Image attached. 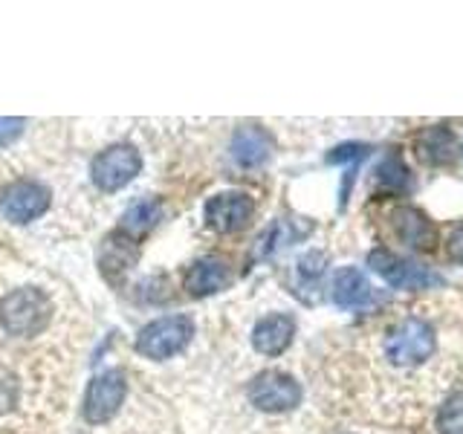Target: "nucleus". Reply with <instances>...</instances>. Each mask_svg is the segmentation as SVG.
I'll return each instance as SVG.
<instances>
[{
  "label": "nucleus",
  "instance_id": "5701e85b",
  "mask_svg": "<svg viewBox=\"0 0 463 434\" xmlns=\"http://www.w3.org/2000/svg\"><path fill=\"white\" fill-rule=\"evenodd\" d=\"M24 127L26 119H21V116H0V148H6V145L18 139L24 134Z\"/></svg>",
  "mask_w": 463,
  "mask_h": 434
},
{
  "label": "nucleus",
  "instance_id": "423d86ee",
  "mask_svg": "<svg viewBox=\"0 0 463 434\" xmlns=\"http://www.w3.org/2000/svg\"><path fill=\"white\" fill-rule=\"evenodd\" d=\"M250 402L260 411L281 414L301 402V385L284 371H264L250 382Z\"/></svg>",
  "mask_w": 463,
  "mask_h": 434
},
{
  "label": "nucleus",
  "instance_id": "39448f33",
  "mask_svg": "<svg viewBox=\"0 0 463 434\" xmlns=\"http://www.w3.org/2000/svg\"><path fill=\"white\" fill-rule=\"evenodd\" d=\"M142 168V156L134 145H110L108 151H101L93 165V183L101 188V192H119L130 180L137 177Z\"/></svg>",
  "mask_w": 463,
  "mask_h": 434
},
{
  "label": "nucleus",
  "instance_id": "f257e3e1",
  "mask_svg": "<svg viewBox=\"0 0 463 434\" xmlns=\"http://www.w3.org/2000/svg\"><path fill=\"white\" fill-rule=\"evenodd\" d=\"M52 318V301L38 287H21L0 301V325L12 336H35Z\"/></svg>",
  "mask_w": 463,
  "mask_h": 434
},
{
  "label": "nucleus",
  "instance_id": "6ab92c4d",
  "mask_svg": "<svg viewBox=\"0 0 463 434\" xmlns=\"http://www.w3.org/2000/svg\"><path fill=\"white\" fill-rule=\"evenodd\" d=\"M327 269V255L325 252H304L296 264V293H304V289H316L325 278ZM318 296V289H316Z\"/></svg>",
  "mask_w": 463,
  "mask_h": 434
},
{
  "label": "nucleus",
  "instance_id": "aec40b11",
  "mask_svg": "<svg viewBox=\"0 0 463 434\" xmlns=\"http://www.w3.org/2000/svg\"><path fill=\"white\" fill-rule=\"evenodd\" d=\"M438 434H463V391H458L440 405Z\"/></svg>",
  "mask_w": 463,
  "mask_h": 434
},
{
  "label": "nucleus",
  "instance_id": "b1692460",
  "mask_svg": "<svg viewBox=\"0 0 463 434\" xmlns=\"http://www.w3.org/2000/svg\"><path fill=\"white\" fill-rule=\"evenodd\" d=\"M449 255H452L458 264H463V223L452 229V235H449Z\"/></svg>",
  "mask_w": 463,
  "mask_h": 434
},
{
  "label": "nucleus",
  "instance_id": "f03ea898",
  "mask_svg": "<svg viewBox=\"0 0 463 434\" xmlns=\"http://www.w3.org/2000/svg\"><path fill=\"white\" fill-rule=\"evenodd\" d=\"M434 354V330L423 318H402L385 336V359L397 368L423 365Z\"/></svg>",
  "mask_w": 463,
  "mask_h": 434
},
{
  "label": "nucleus",
  "instance_id": "dca6fc26",
  "mask_svg": "<svg viewBox=\"0 0 463 434\" xmlns=\"http://www.w3.org/2000/svg\"><path fill=\"white\" fill-rule=\"evenodd\" d=\"M134 260H137V243L128 235H110L105 241V246H101L99 267L113 281L116 275H125L130 267H134Z\"/></svg>",
  "mask_w": 463,
  "mask_h": 434
},
{
  "label": "nucleus",
  "instance_id": "20e7f679",
  "mask_svg": "<svg viewBox=\"0 0 463 434\" xmlns=\"http://www.w3.org/2000/svg\"><path fill=\"white\" fill-rule=\"evenodd\" d=\"M125 373L122 371H105L93 376V382L87 385V394H84V420L93 426H101V423H110V420L119 414L122 409V400H125Z\"/></svg>",
  "mask_w": 463,
  "mask_h": 434
},
{
  "label": "nucleus",
  "instance_id": "6e6552de",
  "mask_svg": "<svg viewBox=\"0 0 463 434\" xmlns=\"http://www.w3.org/2000/svg\"><path fill=\"white\" fill-rule=\"evenodd\" d=\"M50 203L52 197L41 183L18 180L6 185L4 197H0V214L12 223H29V221H38V217L50 209Z\"/></svg>",
  "mask_w": 463,
  "mask_h": 434
},
{
  "label": "nucleus",
  "instance_id": "9b49d317",
  "mask_svg": "<svg viewBox=\"0 0 463 434\" xmlns=\"http://www.w3.org/2000/svg\"><path fill=\"white\" fill-rule=\"evenodd\" d=\"M293 333H296L293 316H284V313L264 316L252 327V347L264 356H279L287 351L289 342H293Z\"/></svg>",
  "mask_w": 463,
  "mask_h": 434
},
{
  "label": "nucleus",
  "instance_id": "1a4fd4ad",
  "mask_svg": "<svg viewBox=\"0 0 463 434\" xmlns=\"http://www.w3.org/2000/svg\"><path fill=\"white\" fill-rule=\"evenodd\" d=\"M252 212H255L252 197H246L241 192L214 194L206 203V223L214 231H221V235H232V231H241L252 221Z\"/></svg>",
  "mask_w": 463,
  "mask_h": 434
},
{
  "label": "nucleus",
  "instance_id": "7ed1b4c3",
  "mask_svg": "<svg viewBox=\"0 0 463 434\" xmlns=\"http://www.w3.org/2000/svg\"><path fill=\"white\" fill-rule=\"evenodd\" d=\"M194 336V322L188 316H165L156 322L145 325L137 336V351L148 359H171L177 356L183 347Z\"/></svg>",
  "mask_w": 463,
  "mask_h": 434
},
{
  "label": "nucleus",
  "instance_id": "9d476101",
  "mask_svg": "<svg viewBox=\"0 0 463 434\" xmlns=\"http://www.w3.org/2000/svg\"><path fill=\"white\" fill-rule=\"evenodd\" d=\"M388 221H391V229H394V235L405 246H411V250H431L434 238H438V231H434L431 221L420 209H414V206L391 209Z\"/></svg>",
  "mask_w": 463,
  "mask_h": 434
},
{
  "label": "nucleus",
  "instance_id": "a211bd4d",
  "mask_svg": "<svg viewBox=\"0 0 463 434\" xmlns=\"http://www.w3.org/2000/svg\"><path fill=\"white\" fill-rule=\"evenodd\" d=\"M307 229L310 226H301V229H296L289 221H279V223H272L264 235L258 238V246H255V258H269V255H275L279 250H284L287 243H293V241H298L301 235H307Z\"/></svg>",
  "mask_w": 463,
  "mask_h": 434
},
{
  "label": "nucleus",
  "instance_id": "4468645a",
  "mask_svg": "<svg viewBox=\"0 0 463 434\" xmlns=\"http://www.w3.org/2000/svg\"><path fill=\"white\" fill-rule=\"evenodd\" d=\"M371 296H373V289L365 275H362V269H356V267H342L336 272V278H333V301L345 310L365 307Z\"/></svg>",
  "mask_w": 463,
  "mask_h": 434
},
{
  "label": "nucleus",
  "instance_id": "412c9836",
  "mask_svg": "<svg viewBox=\"0 0 463 434\" xmlns=\"http://www.w3.org/2000/svg\"><path fill=\"white\" fill-rule=\"evenodd\" d=\"M376 177H380L385 188H405L409 185V168L402 165V159L397 154H391L380 165V171H376Z\"/></svg>",
  "mask_w": 463,
  "mask_h": 434
},
{
  "label": "nucleus",
  "instance_id": "0eeeda50",
  "mask_svg": "<svg viewBox=\"0 0 463 434\" xmlns=\"http://www.w3.org/2000/svg\"><path fill=\"white\" fill-rule=\"evenodd\" d=\"M368 267L380 275V278L397 289H426L431 284H440V278L426 267L414 264V260H405L388 250H373L368 255Z\"/></svg>",
  "mask_w": 463,
  "mask_h": 434
},
{
  "label": "nucleus",
  "instance_id": "ddd939ff",
  "mask_svg": "<svg viewBox=\"0 0 463 434\" xmlns=\"http://www.w3.org/2000/svg\"><path fill=\"white\" fill-rule=\"evenodd\" d=\"M414 151L426 165H449L455 159L458 139L449 127H426L414 137Z\"/></svg>",
  "mask_w": 463,
  "mask_h": 434
},
{
  "label": "nucleus",
  "instance_id": "f3484780",
  "mask_svg": "<svg viewBox=\"0 0 463 434\" xmlns=\"http://www.w3.org/2000/svg\"><path fill=\"white\" fill-rule=\"evenodd\" d=\"M163 221V203L159 200H154V197H148V200H139V203H134L128 212H125V217H122V231L130 238V241H137V238H142V235H148V231Z\"/></svg>",
  "mask_w": 463,
  "mask_h": 434
},
{
  "label": "nucleus",
  "instance_id": "393cba45",
  "mask_svg": "<svg viewBox=\"0 0 463 434\" xmlns=\"http://www.w3.org/2000/svg\"><path fill=\"white\" fill-rule=\"evenodd\" d=\"M460 154H463V151H460Z\"/></svg>",
  "mask_w": 463,
  "mask_h": 434
},
{
  "label": "nucleus",
  "instance_id": "4be33fe9",
  "mask_svg": "<svg viewBox=\"0 0 463 434\" xmlns=\"http://www.w3.org/2000/svg\"><path fill=\"white\" fill-rule=\"evenodd\" d=\"M14 402H18V380L0 368V414H6L14 409Z\"/></svg>",
  "mask_w": 463,
  "mask_h": 434
},
{
  "label": "nucleus",
  "instance_id": "f8f14e48",
  "mask_svg": "<svg viewBox=\"0 0 463 434\" xmlns=\"http://www.w3.org/2000/svg\"><path fill=\"white\" fill-rule=\"evenodd\" d=\"M272 154V139L264 127L246 125L232 137V156L241 168H258L264 165Z\"/></svg>",
  "mask_w": 463,
  "mask_h": 434
},
{
  "label": "nucleus",
  "instance_id": "2eb2a0df",
  "mask_svg": "<svg viewBox=\"0 0 463 434\" xmlns=\"http://www.w3.org/2000/svg\"><path fill=\"white\" fill-rule=\"evenodd\" d=\"M229 284V267L221 258H200L185 275V289L192 296H212Z\"/></svg>",
  "mask_w": 463,
  "mask_h": 434
}]
</instances>
